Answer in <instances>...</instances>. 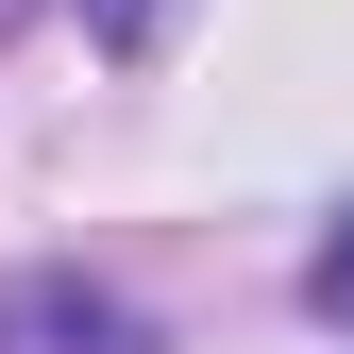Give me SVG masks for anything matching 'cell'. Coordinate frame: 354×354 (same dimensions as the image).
Wrapping results in <instances>:
<instances>
[{
	"instance_id": "obj_1",
	"label": "cell",
	"mask_w": 354,
	"mask_h": 354,
	"mask_svg": "<svg viewBox=\"0 0 354 354\" xmlns=\"http://www.w3.org/2000/svg\"><path fill=\"white\" fill-rule=\"evenodd\" d=\"M304 304H321V321H354V219H337L321 253H304Z\"/></svg>"
}]
</instances>
